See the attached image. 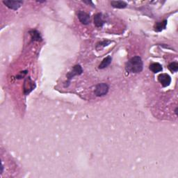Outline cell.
<instances>
[{"instance_id":"cell-1","label":"cell","mask_w":178,"mask_h":178,"mask_svg":"<svg viewBox=\"0 0 178 178\" xmlns=\"http://www.w3.org/2000/svg\"><path fill=\"white\" fill-rule=\"evenodd\" d=\"M143 63L140 57H134L129 60L125 66V69L128 72L139 73L143 70Z\"/></svg>"},{"instance_id":"cell-2","label":"cell","mask_w":178,"mask_h":178,"mask_svg":"<svg viewBox=\"0 0 178 178\" xmlns=\"http://www.w3.org/2000/svg\"><path fill=\"white\" fill-rule=\"evenodd\" d=\"M109 87L107 83H99V84H98L95 87V95L98 96V97H102V96L107 95L109 91Z\"/></svg>"},{"instance_id":"cell-3","label":"cell","mask_w":178,"mask_h":178,"mask_svg":"<svg viewBox=\"0 0 178 178\" xmlns=\"http://www.w3.org/2000/svg\"><path fill=\"white\" fill-rule=\"evenodd\" d=\"M77 16H78L79 21H80L83 25H87L90 24V22H91L90 15L87 13L82 11V10H79V11L77 12Z\"/></svg>"},{"instance_id":"cell-4","label":"cell","mask_w":178,"mask_h":178,"mask_svg":"<svg viewBox=\"0 0 178 178\" xmlns=\"http://www.w3.org/2000/svg\"><path fill=\"white\" fill-rule=\"evenodd\" d=\"M83 72V70L82 68L81 67L80 65H76L74 66L72 70L70 71V72H68V74H67V77L68 79V83L70 82V81L73 78L74 76L76 75H79Z\"/></svg>"},{"instance_id":"cell-5","label":"cell","mask_w":178,"mask_h":178,"mask_svg":"<svg viewBox=\"0 0 178 178\" xmlns=\"http://www.w3.org/2000/svg\"><path fill=\"white\" fill-rule=\"evenodd\" d=\"M3 3L7 6L8 8L12 10H18L22 5L23 1H13V0H6L3 1Z\"/></svg>"},{"instance_id":"cell-6","label":"cell","mask_w":178,"mask_h":178,"mask_svg":"<svg viewBox=\"0 0 178 178\" xmlns=\"http://www.w3.org/2000/svg\"><path fill=\"white\" fill-rule=\"evenodd\" d=\"M35 86V83L30 79V77H28V78L26 79L24 83V93L25 95H27L30 92L33 91Z\"/></svg>"},{"instance_id":"cell-7","label":"cell","mask_w":178,"mask_h":178,"mask_svg":"<svg viewBox=\"0 0 178 178\" xmlns=\"http://www.w3.org/2000/svg\"><path fill=\"white\" fill-rule=\"evenodd\" d=\"M158 80L164 87L168 86L171 82V78L170 75L166 73L160 74L158 76Z\"/></svg>"},{"instance_id":"cell-8","label":"cell","mask_w":178,"mask_h":178,"mask_svg":"<svg viewBox=\"0 0 178 178\" xmlns=\"http://www.w3.org/2000/svg\"><path fill=\"white\" fill-rule=\"evenodd\" d=\"M94 24L97 27H102L104 24V20H103L102 13H97L94 16Z\"/></svg>"},{"instance_id":"cell-9","label":"cell","mask_w":178,"mask_h":178,"mask_svg":"<svg viewBox=\"0 0 178 178\" xmlns=\"http://www.w3.org/2000/svg\"><path fill=\"white\" fill-rule=\"evenodd\" d=\"M150 70L152 72H153L154 73H156V72H159L162 71L163 68L162 66L161 65L160 63H153L150 64Z\"/></svg>"},{"instance_id":"cell-10","label":"cell","mask_w":178,"mask_h":178,"mask_svg":"<svg viewBox=\"0 0 178 178\" xmlns=\"http://www.w3.org/2000/svg\"><path fill=\"white\" fill-rule=\"evenodd\" d=\"M111 4L113 7L117 8H125L127 6V4L124 1H112Z\"/></svg>"},{"instance_id":"cell-11","label":"cell","mask_w":178,"mask_h":178,"mask_svg":"<svg viewBox=\"0 0 178 178\" xmlns=\"http://www.w3.org/2000/svg\"><path fill=\"white\" fill-rule=\"evenodd\" d=\"M167 25V20H164L163 22H156L155 25H154V30L156 32L162 31V30L166 29Z\"/></svg>"},{"instance_id":"cell-12","label":"cell","mask_w":178,"mask_h":178,"mask_svg":"<svg viewBox=\"0 0 178 178\" xmlns=\"http://www.w3.org/2000/svg\"><path fill=\"white\" fill-rule=\"evenodd\" d=\"M111 61H112V58H111L110 56L106 57L105 59H103L102 63L100 64L99 68L100 69H104V68L108 67V66L111 64Z\"/></svg>"},{"instance_id":"cell-13","label":"cell","mask_w":178,"mask_h":178,"mask_svg":"<svg viewBox=\"0 0 178 178\" xmlns=\"http://www.w3.org/2000/svg\"><path fill=\"white\" fill-rule=\"evenodd\" d=\"M30 34L31 36L32 40H34V41H40L42 40L40 33L36 30H32L30 31Z\"/></svg>"},{"instance_id":"cell-14","label":"cell","mask_w":178,"mask_h":178,"mask_svg":"<svg viewBox=\"0 0 178 178\" xmlns=\"http://www.w3.org/2000/svg\"><path fill=\"white\" fill-rule=\"evenodd\" d=\"M168 68L171 72H177L178 70V64L177 62H173V63H171L169 64Z\"/></svg>"},{"instance_id":"cell-15","label":"cell","mask_w":178,"mask_h":178,"mask_svg":"<svg viewBox=\"0 0 178 178\" xmlns=\"http://www.w3.org/2000/svg\"><path fill=\"white\" fill-rule=\"evenodd\" d=\"M110 42H111V41H109V40H104V41H102V42H100V45H98L102 46V47H105V46L108 45L109 43H110Z\"/></svg>"},{"instance_id":"cell-16","label":"cell","mask_w":178,"mask_h":178,"mask_svg":"<svg viewBox=\"0 0 178 178\" xmlns=\"http://www.w3.org/2000/svg\"><path fill=\"white\" fill-rule=\"evenodd\" d=\"M177 108L175 109V113H176V115H177Z\"/></svg>"}]
</instances>
